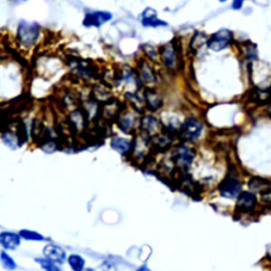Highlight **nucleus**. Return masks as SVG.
I'll return each mask as SVG.
<instances>
[{"mask_svg": "<svg viewBox=\"0 0 271 271\" xmlns=\"http://www.w3.org/2000/svg\"><path fill=\"white\" fill-rule=\"evenodd\" d=\"M203 131V124L201 120L190 117L182 122L177 137L183 142H190L196 140Z\"/></svg>", "mask_w": 271, "mask_h": 271, "instance_id": "1", "label": "nucleus"}, {"mask_svg": "<svg viewBox=\"0 0 271 271\" xmlns=\"http://www.w3.org/2000/svg\"><path fill=\"white\" fill-rule=\"evenodd\" d=\"M195 150L188 145L181 144L175 147L171 153V161L180 170L187 171L195 159Z\"/></svg>", "mask_w": 271, "mask_h": 271, "instance_id": "2", "label": "nucleus"}, {"mask_svg": "<svg viewBox=\"0 0 271 271\" xmlns=\"http://www.w3.org/2000/svg\"><path fill=\"white\" fill-rule=\"evenodd\" d=\"M218 192L225 198H236L242 192V181L232 171H230L219 183Z\"/></svg>", "mask_w": 271, "mask_h": 271, "instance_id": "3", "label": "nucleus"}, {"mask_svg": "<svg viewBox=\"0 0 271 271\" xmlns=\"http://www.w3.org/2000/svg\"><path fill=\"white\" fill-rule=\"evenodd\" d=\"M150 139H151L150 136L141 132L135 137L133 141V147L130 154L135 159H138V160L142 158L145 159L151 151Z\"/></svg>", "mask_w": 271, "mask_h": 271, "instance_id": "4", "label": "nucleus"}, {"mask_svg": "<svg viewBox=\"0 0 271 271\" xmlns=\"http://www.w3.org/2000/svg\"><path fill=\"white\" fill-rule=\"evenodd\" d=\"M39 28L36 23L22 21L19 23L17 30V36L19 42L25 46L30 47L33 45L38 37Z\"/></svg>", "mask_w": 271, "mask_h": 271, "instance_id": "5", "label": "nucleus"}, {"mask_svg": "<svg viewBox=\"0 0 271 271\" xmlns=\"http://www.w3.org/2000/svg\"><path fill=\"white\" fill-rule=\"evenodd\" d=\"M232 39H233L232 32L227 29H221L210 37L209 41L206 42V45H208V48L210 50L218 52L226 49V48L231 44V42H232Z\"/></svg>", "mask_w": 271, "mask_h": 271, "instance_id": "6", "label": "nucleus"}, {"mask_svg": "<svg viewBox=\"0 0 271 271\" xmlns=\"http://www.w3.org/2000/svg\"><path fill=\"white\" fill-rule=\"evenodd\" d=\"M137 111L124 109L117 118V124L122 132L126 134H132L140 124V120L137 117Z\"/></svg>", "mask_w": 271, "mask_h": 271, "instance_id": "7", "label": "nucleus"}, {"mask_svg": "<svg viewBox=\"0 0 271 271\" xmlns=\"http://www.w3.org/2000/svg\"><path fill=\"white\" fill-rule=\"evenodd\" d=\"M258 205V198L252 192L244 191L237 196L235 212L238 214H248L256 210Z\"/></svg>", "mask_w": 271, "mask_h": 271, "instance_id": "8", "label": "nucleus"}, {"mask_svg": "<svg viewBox=\"0 0 271 271\" xmlns=\"http://www.w3.org/2000/svg\"><path fill=\"white\" fill-rule=\"evenodd\" d=\"M88 121L89 119L87 117L85 110L79 108L71 110L67 117V122L69 127L75 133L83 132L86 129Z\"/></svg>", "mask_w": 271, "mask_h": 271, "instance_id": "9", "label": "nucleus"}, {"mask_svg": "<svg viewBox=\"0 0 271 271\" xmlns=\"http://www.w3.org/2000/svg\"><path fill=\"white\" fill-rule=\"evenodd\" d=\"M173 142V135L169 133H158L154 135L150 139L151 151H155L157 154L165 153L167 149H170Z\"/></svg>", "mask_w": 271, "mask_h": 271, "instance_id": "10", "label": "nucleus"}, {"mask_svg": "<svg viewBox=\"0 0 271 271\" xmlns=\"http://www.w3.org/2000/svg\"><path fill=\"white\" fill-rule=\"evenodd\" d=\"M140 131L153 137L154 135L160 133L162 130L161 121L153 115H145L140 119Z\"/></svg>", "mask_w": 271, "mask_h": 271, "instance_id": "11", "label": "nucleus"}, {"mask_svg": "<svg viewBox=\"0 0 271 271\" xmlns=\"http://www.w3.org/2000/svg\"><path fill=\"white\" fill-rule=\"evenodd\" d=\"M143 98H144L145 106L150 113H156L163 105L161 95L153 88H145L143 91Z\"/></svg>", "mask_w": 271, "mask_h": 271, "instance_id": "12", "label": "nucleus"}, {"mask_svg": "<svg viewBox=\"0 0 271 271\" xmlns=\"http://www.w3.org/2000/svg\"><path fill=\"white\" fill-rule=\"evenodd\" d=\"M113 17V15L108 12H102V11H97V12H92L88 13L85 15V18L83 20V25L85 27H101L102 25H104L105 22L109 21Z\"/></svg>", "mask_w": 271, "mask_h": 271, "instance_id": "13", "label": "nucleus"}, {"mask_svg": "<svg viewBox=\"0 0 271 271\" xmlns=\"http://www.w3.org/2000/svg\"><path fill=\"white\" fill-rule=\"evenodd\" d=\"M43 253L45 258L53 261L54 263H57V264H64V262H65L67 258L65 250H64L62 247L54 244H49L45 246L43 249Z\"/></svg>", "mask_w": 271, "mask_h": 271, "instance_id": "14", "label": "nucleus"}, {"mask_svg": "<svg viewBox=\"0 0 271 271\" xmlns=\"http://www.w3.org/2000/svg\"><path fill=\"white\" fill-rule=\"evenodd\" d=\"M142 25L144 27H161L166 26L167 23L157 17V12L151 9V7H146L142 13Z\"/></svg>", "mask_w": 271, "mask_h": 271, "instance_id": "15", "label": "nucleus"}, {"mask_svg": "<svg viewBox=\"0 0 271 271\" xmlns=\"http://www.w3.org/2000/svg\"><path fill=\"white\" fill-rule=\"evenodd\" d=\"M20 238L21 236L19 233L1 232V234H0V244H1L3 249L14 250L20 245Z\"/></svg>", "mask_w": 271, "mask_h": 271, "instance_id": "16", "label": "nucleus"}, {"mask_svg": "<svg viewBox=\"0 0 271 271\" xmlns=\"http://www.w3.org/2000/svg\"><path fill=\"white\" fill-rule=\"evenodd\" d=\"M110 146L121 155H126L131 153L133 147V141L126 138L115 137L110 140Z\"/></svg>", "mask_w": 271, "mask_h": 271, "instance_id": "17", "label": "nucleus"}, {"mask_svg": "<svg viewBox=\"0 0 271 271\" xmlns=\"http://www.w3.org/2000/svg\"><path fill=\"white\" fill-rule=\"evenodd\" d=\"M160 57L162 62L164 63V65L169 68L173 69L175 68V65H176L177 60H176V54H175V51L173 48L170 45H165L160 49Z\"/></svg>", "mask_w": 271, "mask_h": 271, "instance_id": "18", "label": "nucleus"}, {"mask_svg": "<svg viewBox=\"0 0 271 271\" xmlns=\"http://www.w3.org/2000/svg\"><path fill=\"white\" fill-rule=\"evenodd\" d=\"M248 187L253 192H259L261 194H264L271 190L269 180L262 177H252L248 182Z\"/></svg>", "mask_w": 271, "mask_h": 271, "instance_id": "19", "label": "nucleus"}, {"mask_svg": "<svg viewBox=\"0 0 271 271\" xmlns=\"http://www.w3.org/2000/svg\"><path fill=\"white\" fill-rule=\"evenodd\" d=\"M138 76L142 83H145L147 85L153 84L156 81V74L153 68L146 63H143V65L140 67V73Z\"/></svg>", "mask_w": 271, "mask_h": 271, "instance_id": "20", "label": "nucleus"}, {"mask_svg": "<svg viewBox=\"0 0 271 271\" xmlns=\"http://www.w3.org/2000/svg\"><path fill=\"white\" fill-rule=\"evenodd\" d=\"M68 263L74 271H81L85 266V260L78 254H70L68 257Z\"/></svg>", "mask_w": 271, "mask_h": 271, "instance_id": "21", "label": "nucleus"}, {"mask_svg": "<svg viewBox=\"0 0 271 271\" xmlns=\"http://www.w3.org/2000/svg\"><path fill=\"white\" fill-rule=\"evenodd\" d=\"M244 54L245 58L248 61H254L258 59V50L257 46L252 44L251 42H248L244 45Z\"/></svg>", "mask_w": 271, "mask_h": 271, "instance_id": "22", "label": "nucleus"}, {"mask_svg": "<svg viewBox=\"0 0 271 271\" xmlns=\"http://www.w3.org/2000/svg\"><path fill=\"white\" fill-rule=\"evenodd\" d=\"M19 235L27 241H35V242L45 241V237L42 234L34 232V231H31V230H21L19 231Z\"/></svg>", "mask_w": 271, "mask_h": 271, "instance_id": "23", "label": "nucleus"}, {"mask_svg": "<svg viewBox=\"0 0 271 271\" xmlns=\"http://www.w3.org/2000/svg\"><path fill=\"white\" fill-rule=\"evenodd\" d=\"M35 261L45 270H48V271H60L61 270V268L57 266V263H54L53 261L47 259V258H45V259L37 258V259H35Z\"/></svg>", "mask_w": 271, "mask_h": 271, "instance_id": "24", "label": "nucleus"}, {"mask_svg": "<svg viewBox=\"0 0 271 271\" xmlns=\"http://www.w3.org/2000/svg\"><path fill=\"white\" fill-rule=\"evenodd\" d=\"M0 260H1L2 266L5 269L14 270V269L17 268V266H16V264H15V262L13 261V259L9 256V254H6L3 250L1 252H0Z\"/></svg>", "mask_w": 271, "mask_h": 271, "instance_id": "25", "label": "nucleus"}, {"mask_svg": "<svg viewBox=\"0 0 271 271\" xmlns=\"http://www.w3.org/2000/svg\"><path fill=\"white\" fill-rule=\"evenodd\" d=\"M245 3V0H232V7L234 10H241Z\"/></svg>", "mask_w": 271, "mask_h": 271, "instance_id": "26", "label": "nucleus"}, {"mask_svg": "<svg viewBox=\"0 0 271 271\" xmlns=\"http://www.w3.org/2000/svg\"><path fill=\"white\" fill-rule=\"evenodd\" d=\"M262 199L264 203H271V190H269L268 192L262 194Z\"/></svg>", "mask_w": 271, "mask_h": 271, "instance_id": "27", "label": "nucleus"}, {"mask_svg": "<svg viewBox=\"0 0 271 271\" xmlns=\"http://www.w3.org/2000/svg\"><path fill=\"white\" fill-rule=\"evenodd\" d=\"M267 115L271 118V106H269V107L267 108Z\"/></svg>", "mask_w": 271, "mask_h": 271, "instance_id": "28", "label": "nucleus"}, {"mask_svg": "<svg viewBox=\"0 0 271 271\" xmlns=\"http://www.w3.org/2000/svg\"><path fill=\"white\" fill-rule=\"evenodd\" d=\"M218 1L219 2H226V1H228V0H218Z\"/></svg>", "mask_w": 271, "mask_h": 271, "instance_id": "29", "label": "nucleus"}, {"mask_svg": "<svg viewBox=\"0 0 271 271\" xmlns=\"http://www.w3.org/2000/svg\"><path fill=\"white\" fill-rule=\"evenodd\" d=\"M13 1H25V0H13Z\"/></svg>", "mask_w": 271, "mask_h": 271, "instance_id": "30", "label": "nucleus"}]
</instances>
